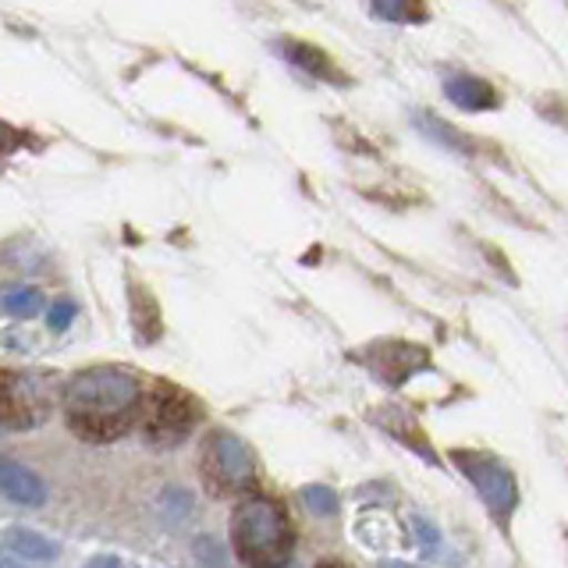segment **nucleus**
<instances>
[{"label": "nucleus", "mask_w": 568, "mask_h": 568, "mask_svg": "<svg viewBox=\"0 0 568 568\" xmlns=\"http://www.w3.org/2000/svg\"><path fill=\"white\" fill-rule=\"evenodd\" d=\"M320 568H342V565H320Z\"/></svg>", "instance_id": "nucleus-22"}, {"label": "nucleus", "mask_w": 568, "mask_h": 568, "mask_svg": "<svg viewBox=\"0 0 568 568\" xmlns=\"http://www.w3.org/2000/svg\"><path fill=\"white\" fill-rule=\"evenodd\" d=\"M150 387L129 366H85L61 387L68 430L85 444H114L142 423Z\"/></svg>", "instance_id": "nucleus-1"}, {"label": "nucleus", "mask_w": 568, "mask_h": 568, "mask_svg": "<svg viewBox=\"0 0 568 568\" xmlns=\"http://www.w3.org/2000/svg\"><path fill=\"white\" fill-rule=\"evenodd\" d=\"M302 505H306L313 515H334L337 508H342V501H337V494L331 490V487H324V484H310V487H302Z\"/></svg>", "instance_id": "nucleus-15"}, {"label": "nucleus", "mask_w": 568, "mask_h": 568, "mask_svg": "<svg viewBox=\"0 0 568 568\" xmlns=\"http://www.w3.org/2000/svg\"><path fill=\"white\" fill-rule=\"evenodd\" d=\"M416 129L430 139V142H437L440 150H452V153H466V135L462 132H455L448 121H440V118H434V114H416Z\"/></svg>", "instance_id": "nucleus-12"}, {"label": "nucleus", "mask_w": 568, "mask_h": 568, "mask_svg": "<svg viewBox=\"0 0 568 568\" xmlns=\"http://www.w3.org/2000/svg\"><path fill=\"white\" fill-rule=\"evenodd\" d=\"M58 387L47 373L0 369V430H36L53 416Z\"/></svg>", "instance_id": "nucleus-5"}, {"label": "nucleus", "mask_w": 568, "mask_h": 568, "mask_svg": "<svg viewBox=\"0 0 568 568\" xmlns=\"http://www.w3.org/2000/svg\"><path fill=\"white\" fill-rule=\"evenodd\" d=\"M277 53L288 64H295L298 71H306V75H313V79H324V82H337L342 85L345 82V75L342 71L334 68V61L327 58L324 50H316L313 43H302V40H281L277 47H274Z\"/></svg>", "instance_id": "nucleus-10"}, {"label": "nucleus", "mask_w": 568, "mask_h": 568, "mask_svg": "<svg viewBox=\"0 0 568 568\" xmlns=\"http://www.w3.org/2000/svg\"><path fill=\"white\" fill-rule=\"evenodd\" d=\"M203 419V405L185 387L156 381L146 395V408H142V437L153 448H178L192 437V430Z\"/></svg>", "instance_id": "nucleus-4"}, {"label": "nucleus", "mask_w": 568, "mask_h": 568, "mask_svg": "<svg viewBox=\"0 0 568 568\" xmlns=\"http://www.w3.org/2000/svg\"><path fill=\"white\" fill-rule=\"evenodd\" d=\"M4 547L14 558L32 561V565H47V561L58 558V544H53L50 537H43V532L29 529V526H11L4 532Z\"/></svg>", "instance_id": "nucleus-11"}, {"label": "nucleus", "mask_w": 568, "mask_h": 568, "mask_svg": "<svg viewBox=\"0 0 568 568\" xmlns=\"http://www.w3.org/2000/svg\"><path fill=\"white\" fill-rule=\"evenodd\" d=\"M452 462L462 469V476L469 479V484L476 487L479 501L487 505V511L497 519V526L508 529L511 526V515L515 508H519V484H515V476L508 466H501L494 455L487 452H452Z\"/></svg>", "instance_id": "nucleus-6"}, {"label": "nucleus", "mask_w": 568, "mask_h": 568, "mask_svg": "<svg viewBox=\"0 0 568 568\" xmlns=\"http://www.w3.org/2000/svg\"><path fill=\"white\" fill-rule=\"evenodd\" d=\"M413 526H416V537H419V544H423V555H434L437 544H440L437 526H434L430 519H426V515H413Z\"/></svg>", "instance_id": "nucleus-18"}, {"label": "nucleus", "mask_w": 568, "mask_h": 568, "mask_svg": "<svg viewBox=\"0 0 568 568\" xmlns=\"http://www.w3.org/2000/svg\"><path fill=\"white\" fill-rule=\"evenodd\" d=\"M369 369L377 373V381H384L387 387H402L405 381H413L416 373L430 369V359H426V348L419 345H405V342H381L369 348Z\"/></svg>", "instance_id": "nucleus-7"}, {"label": "nucleus", "mask_w": 568, "mask_h": 568, "mask_svg": "<svg viewBox=\"0 0 568 568\" xmlns=\"http://www.w3.org/2000/svg\"><path fill=\"white\" fill-rule=\"evenodd\" d=\"M0 568H22V561H18V558H8V555H0Z\"/></svg>", "instance_id": "nucleus-20"}, {"label": "nucleus", "mask_w": 568, "mask_h": 568, "mask_svg": "<svg viewBox=\"0 0 568 568\" xmlns=\"http://www.w3.org/2000/svg\"><path fill=\"white\" fill-rule=\"evenodd\" d=\"M85 568H124V561H121V558H114V555H97V558L89 561Z\"/></svg>", "instance_id": "nucleus-19"}, {"label": "nucleus", "mask_w": 568, "mask_h": 568, "mask_svg": "<svg viewBox=\"0 0 568 568\" xmlns=\"http://www.w3.org/2000/svg\"><path fill=\"white\" fill-rule=\"evenodd\" d=\"M0 494L22 508L47 505V484L29 466H18V462H0Z\"/></svg>", "instance_id": "nucleus-9"}, {"label": "nucleus", "mask_w": 568, "mask_h": 568, "mask_svg": "<svg viewBox=\"0 0 568 568\" xmlns=\"http://www.w3.org/2000/svg\"><path fill=\"white\" fill-rule=\"evenodd\" d=\"M200 473L213 497H245L253 494L260 479V462L242 437L231 430H213L203 440Z\"/></svg>", "instance_id": "nucleus-3"}, {"label": "nucleus", "mask_w": 568, "mask_h": 568, "mask_svg": "<svg viewBox=\"0 0 568 568\" xmlns=\"http://www.w3.org/2000/svg\"><path fill=\"white\" fill-rule=\"evenodd\" d=\"M373 14L384 22H423V0H373Z\"/></svg>", "instance_id": "nucleus-14"}, {"label": "nucleus", "mask_w": 568, "mask_h": 568, "mask_svg": "<svg viewBox=\"0 0 568 568\" xmlns=\"http://www.w3.org/2000/svg\"><path fill=\"white\" fill-rule=\"evenodd\" d=\"M79 316V306L71 298H58L50 306V316H47V324H50V331H68L71 327V320Z\"/></svg>", "instance_id": "nucleus-17"}, {"label": "nucleus", "mask_w": 568, "mask_h": 568, "mask_svg": "<svg viewBox=\"0 0 568 568\" xmlns=\"http://www.w3.org/2000/svg\"><path fill=\"white\" fill-rule=\"evenodd\" d=\"M47 306V298L40 288H11L4 292V298H0V310L18 316V320H32V316H40Z\"/></svg>", "instance_id": "nucleus-13"}, {"label": "nucleus", "mask_w": 568, "mask_h": 568, "mask_svg": "<svg viewBox=\"0 0 568 568\" xmlns=\"http://www.w3.org/2000/svg\"><path fill=\"white\" fill-rule=\"evenodd\" d=\"M231 547L245 568H288L295 532L284 505L266 494H245L231 511Z\"/></svg>", "instance_id": "nucleus-2"}, {"label": "nucleus", "mask_w": 568, "mask_h": 568, "mask_svg": "<svg viewBox=\"0 0 568 568\" xmlns=\"http://www.w3.org/2000/svg\"><path fill=\"white\" fill-rule=\"evenodd\" d=\"M444 97L469 114L497 106V89L487 79L473 75V71H452V75H444Z\"/></svg>", "instance_id": "nucleus-8"}, {"label": "nucleus", "mask_w": 568, "mask_h": 568, "mask_svg": "<svg viewBox=\"0 0 568 568\" xmlns=\"http://www.w3.org/2000/svg\"><path fill=\"white\" fill-rule=\"evenodd\" d=\"M195 555H200V565L203 568H227L224 547L213 540V537H200V540H195Z\"/></svg>", "instance_id": "nucleus-16"}, {"label": "nucleus", "mask_w": 568, "mask_h": 568, "mask_svg": "<svg viewBox=\"0 0 568 568\" xmlns=\"http://www.w3.org/2000/svg\"><path fill=\"white\" fill-rule=\"evenodd\" d=\"M381 568H416V565H405V561H381Z\"/></svg>", "instance_id": "nucleus-21"}]
</instances>
